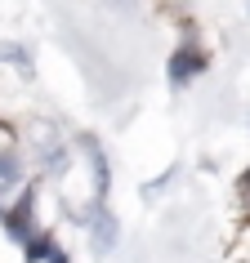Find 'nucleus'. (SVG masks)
Returning <instances> with one entry per match:
<instances>
[{"label": "nucleus", "mask_w": 250, "mask_h": 263, "mask_svg": "<svg viewBox=\"0 0 250 263\" xmlns=\"http://www.w3.org/2000/svg\"><path fill=\"white\" fill-rule=\"evenodd\" d=\"M23 192H27V174L18 170V161L9 152H0V210H9Z\"/></svg>", "instance_id": "obj_1"}, {"label": "nucleus", "mask_w": 250, "mask_h": 263, "mask_svg": "<svg viewBox=\"0 0 250 263\" xmlns=\"http://www.w3.org/2000/svg\"><path fill=\"white\" fill-rule=\"evenodd\" d=\"M192 71H201V54H197L192 45H188L183 54H174V71H170V76H174V81H188Z\"/></svg>", "instance_id": "obj_2"}]
</instances>
